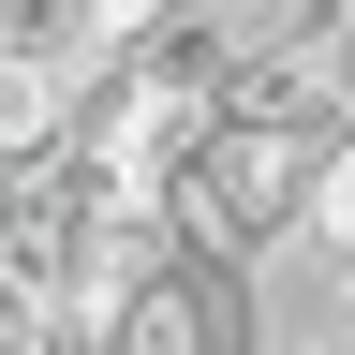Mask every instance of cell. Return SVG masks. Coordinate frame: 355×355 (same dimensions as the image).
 Segmentation results:
<instances>
[{"label":"cell","mask_w":355,"mask_h":355,"mask_svg":"<svg viewBox=\"0 0 355 355\" xmlns=\"http://www.w3.org/2000/svg\"><path fill=\"white\" fill-rule=\"evenodd\" d=\"M326 178H340V133H296V119H237L222 104L193 148L163 163V237L178 252H207V266H252L266 237H296L311 207H326Z\"/></svg>","instance_id":"obj_1"},{"label":"cell","mask_w":355,"mask_h":355,"mask_svg":"<svg viewBox=\"0 0 355 355\" xmlns=\"http://www.w3.org/2000/svg\"><path fill=\"white\" fill-rule=\"evenodd\" d=\"M89 355H252V296H237V266L163 252L148 282L119 296V326L89 340Z\"/></svg>","instance_id":"obj_2"}]
</instances>
